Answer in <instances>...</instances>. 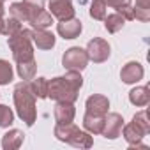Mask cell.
Returning a JSON list of instances; mask_svg holds the SVG:
<instances>
[{
	"label": "cell",
	"instance_id": "1",
	"mask_svg": "<svg viewBox=\"0 0 150 150\" xmlns=\"http://www.w3.org/2000/svg\"><path fill=\"white\" fill-rule=\"evenodd\" d=\"M81 87L83 78L80 71H67L65 76H58L48 81V97L57 103H76Z\"/></svg>",
	"mask_w": 150,
	"mask_h": 150
},
{
	"label": "cell",
	"instance_id": "2",
	"mask_svg": "<svg viewBox=\"0 0 150 150\" xmlns=\"http://www.w3.org/2000/svg\"><path fill=\"white\" fill-rule=\"evenodd\" d=\"M13 99H14V106H16V113L18 117L30 127L34 125L35 118H37V110H35V96L30 90V83L28 81H21L14 87L13 92Z\"/></svg>",
	"mask_w": 150,
	"mask_h": 150
},
{
	"label": "cell",
	"instance_id": "3",
	"mask_svg": "<svg viewBox=\"0 0 150 150\" xmlns=\"http://www.w3.org/2000/svg\"><path fill=\"white\" fill-rule=\"evenodd\" d=\"M122 131H124V138H125V141L129 143L131 148H134V146H145V145L141 143V139H143V136H146V134L150 132L148 113H146L145 110H143V111H138V113L132 117V120H131L127 125L122 127Z\"/></svg>",
	"mask_w": 150,
	"mask_h": 150
},
{
	"label": "cell",
	"instance_id": "4",
	"mask_svg": "<svg viewBox=\"0 0 150 150\" xmlns=\"http://www.w3.org/2000/svg\"><path fill=\"white\" fill-rule=\"evenodd\" d=\"M7 44H9V50L13 51V57H14L16 64L34 60V46H32L30 30L21 28L20 32L9 35L7 37Z\"/></svg>",
	"mask_w": 150,
	"mask_h": 150
},
{
	"label": "cell",
	"instance_id": "5",
	"mask_svg": "<svg viewBox=\"0 0 150 150\" xmlns=\"http://www.w3.org/2000/svg\"><path fill=\"white\" fill-rule=\"evenodd\" d=\"M55 136L57 139L69 143L72 146H80V148H90L94 145V139L90 136V132L80 131V127H76L72 122L71 124H57L55 125Z\"/></svg>",
	"mask_w": 150,
	"mask_h": 150
},
{
	"label": "cell",
	"instance_id": "6",
	"mask_svg": "<svg viewBox=\"0 0 150 150\" xmlns=\"http://www.w3.org/2000/svg\"><path fill=\"white\" fill-rule=\"evenodd\" d=\"M28 9V23L32 28H48L53 23V16L44 11V0H21Z\"/></svg>",
	"mask_w": 150,
	"mask_h": 150
},
{
	"label": "cell",
	"instance_id": "7",
	"mask_svg": "<svg viewBox=\"0 0 150 150\" xmlns=\"http://www.w3.org/2000/svg\"><path fill=\"white\" fill-rule=\"evenodd\" d=\"M88 64V55L83 48H78V46H72L69 48L64 57H62V65L67 69V71H83Z\"/></svg>",
	"mask_w": 150,
	"mask_h": 150
},
{
	"label": "cell",
	"instance_id": "8",
	"mask_svg": "<svg viewBox=\"0 0 150 150\" xmlns=\"http://www.w3.org/2000/svg\"><path fill=\"white\" fill-rule=\"evenodd\" d=\"M87 55H88V60L96 62V64H103L110 58V53H111V48L108 44V41L101 39V37H94L88 41L87 44Z\"/></svg>",
	"mask_w": 150,
	"mask_h": 150
},
{
	"label": "cell",
	"instance_id": "9",
	"mask_svg": "<svg viewBox=\"0 0 150 150\" xmlns=\"http://www.w3.org/2000/svg\"><path fill=\"white\" fill-rule=\"evenodd\" d=\"M124 127V118L120 113H106L104 117V127H103V136L106 139H117L122 134Z\"/></svg>",
	"mask_w": 150,
	"mask_h": 150
},
{
	"label": "cell",
	"instance_id": "10",
	"mask_svg": "<svg viewBox=\"0 0 150 150\" xmlns=\"http://www.w3.org/2000/svg\"><path fill=\"white\" fill-rule=\"evenodd\" d=\"M50 14L55 16L58 21L74 18L72 0H50Z\"/></svg>",
	"mask_w": 150,
	"mask_h": 150
},
{
	"label": "cell",
	"instance_id": "11",
	"mask_svg": "<svg viewBox=\"0 0 150 150\" xmlns=\"http://www.w3.org/2000/svg\"><path fill=\"white\" fill-rule=\"evenodd\" d=\"M85 108H87V113L88 115H97V117H106L108 113V108H110V101L106 96H101V94H94L87 99L85 103Z\"/></svg>",
	"mask_w": 150,
	"mask_h": 150
},
{
	"label": "cell",
	"instance_id": "12",
	"mask_svg": "<svg viewBox=\"0 0 150 150\" xmlns=\"http://www.w3.org/2000/svg\"><path fill=\"white\" fill-rule=\"evenodd\" d=\"M143 74H145V69L139 62H127L120 71V80L127 85H132L143 78Z\"/></svg>",
	"mask_w": 150,
	"mask_h": 150
},
{
	"label": "cell",
	"instance_id": "13",
	"mask_svg": "<svg viewBox=\"0 0 150 150\" xmlns=\"http://www.w3.org/2000/svg\"><path fill=\"white\" fill-rule=\"evenodd\" d=\"M81 21L78 18H71V20H62L58 25H57V30L58 34L64 37V39H76L80 34H81Z\"/></svg>",
	"mask_w": 150,
	"mask_h": 150
},
{
	"label": "cell",
	"instance_id": "14",
	"mask_svg": "<svg viewBox=\"0 0 150 150\" xmlns=\"http://www.w3.org/2000/svg\"><path fill=\"white\" fill-rule=\"evenodd\" d=\"M30 37H32V42L39 50H51L55 46V35L48 32L46 28H32Z\"/></svg>",
	"mask_w": 150,
	"mask_h": 150
},
{
	"label": "cell",
	"instance_id": "15",
	"mask_svg": "<svg viewBox=\"0 0 150 150\" xmlns=\"http://www.w3.org/2000/svg\"><path fill=\"white\" fill-rule=\"evenodd\" d=\"M57 124H71L74 120L76 110H74V103H57L53 110Z\"/></svg>",
	"mask_w": 150,
	"mask_h": 150
},
{
	"label": "cell",
	"instance_id": "16",
	"mask_svg": "<svg viewBox=\"0 0 150 150\" xmlns=\"http://www.w3.org/2000/svg\"><path fill=\"white\" fill-rule=\"evenodd\" d=\"M23 132L18 129H11L9 132H6L2 136V148L4 150H16L23 145Z\"/></svg>",
	"mask_w": 150,
	"mask_h": 150
},
{
	"label": "cell",
	"instance_id": "17",
	"mask_svg": "<svg viewBox=\"0 0 150 150\" xmlns=\"http://www.w3.org/2000/svg\"><path fill=\"white\" fill-rule=\"evenodd\" d=\"M83 127L90 134H101L103 132V127H104V117H97V115L85 113V117H83Z\"/></svg>",
	"mask_w": 150,
	"mask_h": 150
},
{
	"label": "cell",
	"instance_id": "18",
	"mask_svg": "<svg viewBox=\"0 0 150 150\" xmlns=\"http://www.w3.org/2000/svg\"><path fill=\"white\" fill-rule=\"evenodd\" d=\"M129 101L134 104V106H146L148 101H150V90L148 87H136L129 92Z\"/></svg>",
	"mask_w": 150,
	"mask_h": 150
},
{
	"label": "cell",
	"instance_id": "19",
	"mask_svg": "<svg viewBox=\"0 0 150 150\" xmlns=\"http://www.w3.org/2000/svg\"><path fill=\"white\" fill-rule=\"evenodd\" d=\"M35 71H37L35 58L30 60V62H21V64H18V74H20V78L25 80V81H30L32 78H35Z\"/></svg>",
	"mask_w": 150,
	"mask_h": 150
},
{
	"label": "cell",
	"instance_id": "20",
	"mask_svg": "<svg viewBox=\"0 0 150 150\" xmlns=\"http://www.w3.org/2000/svg\"><path fill=\"white\" fill-rule=\"evenodd\" d=\"M124 23H125V20H124L118 13H113V14H110V16L104 18V27H106V30H108L110 34L120 32L122 27H124Z\"/></svg>",
	"mask_w": 150,
	"mask_h": 150
},
{
	"label": "cell",
	"instance_id": "21",
	"mask_svg": "<svg viewBox=\"0 0 150 150\" xmlns=\"http://www.w3.org/2000/svg\"><path fill=\"white\" fill-rule=\"evenodd\" d=\"M30 90L34 92L35 97L46 99V97H48V80H46V78H32V81H30Z\"/></svg>",
	"mask_w": 150,
	"mask_h": 150
},
{
	"label": "cell",
	"instance_id": "22",
	"mask_svg": "<svg viewBox=\"0 0 150 150\" xmlns=\"http://www.w3.org/2000/svg\"><path fill=\"white\" fill-rule=\"evenodd\" d=\"M9 13H11V16L16 18L18 21L28 23V9H27V6H25L23 2H14V4H11Z\"/></svg>",
	"mask_w": 150,
	"mask_h": 150
},
{
	"label": "cell",
	"instance_id": "23",
	"mask_svg": "<svg viewBox=\"0 0 150 150\" xmlns=\"http://www.w3.org/2000/svg\"><path fill=\"white\" fill-rule=\"evenodd\" d=\"M13 76H14V71H13V65L4 60V58H0V85H7L13 81Z\"/></svg>",
	"mask_w": 150,
	"mask_h": 150
},
{
	"label": "cell",
	"instance_id": "24",
	"mask_svg": "<svg viewBox=\"0 0 150 150\" xmlns=\"http://www.w3.org/2000/svg\"><path fill=\"white\" fill-rule=\"evenodd\" d=\"M108 13V6L104 4V0H92L90 4V16L94 20H104Z\"/></svg>",
	"mask_w": 150,
	"mask_h": 150
},
{
	"label": "cell",
	"instance_id": "25",
	"mask_svg": "<svg viewBox=\"0 0 150 150\" xmlns=\"http://www.w3.org/2000/svg\"><path fill=\"white\" fill-rule=\"evenodd\" d=\"M23 27H21V21H18L16 18H7V20H4V27H2V32L0 34H4V35H13V34H16V32H20Z\"/></svg>",
	"mask_w": 150,
	"mask_h": 150
},
{
	"label": "cell",
	"instance_id": "26",
	"mask_svg": "<svg viewBox=\"0 0 150 150\" xmlns=\"http://www.w3.org/2000/svg\"><path fill=\"white\" fill-rule=\"evenodd\" d=\"M14 122V113L9 106L0 104V127H9Z\"/></svg>",
	"mask_w": 150,
	"mask_h": 150
},
{
	"label": "cell",
	"instance_id": "27",
	"mask_svg": "<svg viewBox=\"0 0 150 150\" xmlns=\"http://www.w3.org/2000/svg\"><path fill=\"white\" fill-rule=\"evenodd\" d=\"M117 13H118L125 21L134 20V9H132V6H131V4H127V6H124V7H118V9H117Z\"/></svg>",
	"mask_w": 150,
	"mask_h": 150
},
{
	"label": "cell",
	"instance_id": "28",
	"mask_svg": "<svg viewBox=\"0 0 150 150\" xmlns=\"http://www.w3.org/2000/svg\"><path fill=\"white\" fill-rule=\"evenodd\" d=\"M132 9H134V18L136 20H139L143 23H146L150 20V9H141V7H132Z\"/></svg>",
	"mask_w": 150,
	"mask_h": 150
},
{
	"label": "cell",
	"instance_id": "29",
	"mask_svg": "<svg viewBox=\"0 0 150 150\" xmlns=\"http://www.w3.org/2000/svg\"><path fill=\"white\" fill-rule=\"evenodd\" d=\"M104 4L113 7V9H118V7H124V6L131 4V0H104Z\"/></svg>",
	"mask_w": 150,
	"mask_h": 150
},
{
	"label": "cell",
	"instance_id": "30",
	"mask_svg": "<svg viewBox=\"0 0 150 150\" xmlns=\"http://www.w3.org/2000/svg\"><path fill=\"white\" fill-rule=\"evenodd\" d=\"M136 7H141V9H150V0H136Z\"/></svg>",
	"mask_w": 150,
	"mask_h": 150
},
{
	"label": "cell",
	"instance_id": "31",
	"mask_svg": "<svg viewBox=\"0 0 150 150\" xmlns=\"http://www.w3.org/2000/svg\"><path fill=\"white\" fill-rule=\"evenodd\" d=\"M0 14H4V0H0Z\"/></svg>",
	"mask_w": 150,
	"mask_h": 150
},
{
	"label": "cell",
	"instance_id": "32",
	"mask_svg": "<svg viewBox=\"0 0 150 150\" xmlns=\"http://www.w3.org/2000/svg\"><path fill=\"white\" fill-rule=\"evenodd\" d=\"M2 27H4V16L0 14V32H2Z\"/></svg>",
	"mask_w": 150,
	"mask_h": 150
}]
</instances>
